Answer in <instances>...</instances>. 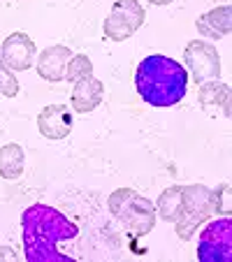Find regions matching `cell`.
<instances>
[{
    "label": "cell",
    "mask_w": 232,
    "mask_h": 262,
    "mask_svg": "<svg viewBox=\"0 0 232 262\" xmlns=\"http://www.w3.org/2000/svg\"><path fill=\"white\" fill-rule=\"evenodd\" d=\"M5 260H10V262H14V260H16V251H14V248H10V246H0V262H5Z\"/></svg>",
    "instance_id": "d6986e66"
},
{
    "label": "cell",
    "mask_w": 232,
    "mask_h": 262,
    "mask_svg": "<svg viewBox=\"0 0 232 262\" xmlns=\"http://www.w3.org/2000/svg\"><path fill=\"white\" fill-rule=\"evenodd\" d=\"M24 148L19 144H5L0 148V177L14 181L24 174Z\"/></svg>",
    "instance_id": "5bb4252c"
},
{
    "label": "cell",
    "mask_w": 232,
    "mask_h": 262,
    "mask_svg": "<svg viewBox=\"0 0 232 262\" xmlns=\"http://www.w3.org/2000/svg\"><path fill=\"white\" fill-rule=\"evenodd\" d=\"M146 3H151V5H170L174 0H146Z\"/></svg>",
    "instance_id": "ffe728a7"
},
{
    "label": "cell",
    "mask_w": 232,
    "mask_h": 262,
    "mask_svg": "<svg viewBox=\"0 0 232 262\" xmlns=\"http://www.w3.org/2000/svg\"><path fill=\"white\" fill-rule=\"evenodd\" d=\"M198 100H200V107L204 112H209V114H218L221 112L223 116H230V86L223 84V81L214 79V81L200 84Z\"/></svg>",
    "instance_id": "4fadbf2b"
},
{
    "label": "cell",
    "mask_w": 232,
    "mask_h": 262,
    "mask_svg": "<svg viewBox=\"0 0 232 262\" xmlns=\"http://www.w3.org/2000/svg\"><path fill=\"white\" fill-rule=\"evenodd\" d=\"M212 188L204 183H191L181 188V216L174 221V232L181 242H188L200 230V225L212 218Z\"/></svg>",
    "instance_id": "277c9868"
},
{
    "label": "cell",
    "mask_w": 232,
    "mask_h": 262,
    "mask_svg": "<svg viewBox=\"0 0 232 262\" xmlns=\"http://www.w3.org/2000/svg\"><path fill=\"white\" fill-rule=\"evenodd\" d=\"M77 234L79 225L45 202L30 204L21 213V242L28 262H72V257L63 255L58 246L77 239Z\"/></svg>",
    "instance_id": "6da1fadb"
},
{
    "label": "cell",
    "mask_w": 232,
    "mask_h": 262,
    "mask_svg": "<svg viewBox=\"0 0 232 262\" xmlns=\"http://www.w3.org/2000/svg\"><path fill=\"white\" fill-rule=\"evenodd\" d=\"M188 72L181 63L163 54H151L135 70V89L151 107H174L188 93Z\"/></svg>",
    "instance_id": "7a4b0ae2"
},
{
    "label": "cell",
    "mask_w": 232,
    "mask_h": 262,
    "mask_svg": "<svg viewBox=\"0 0 232 262\" xmlns=\"http://www.w3.org/2000/svg\"><path fill=\"white\" fill-rule=\"evenodd\" d=\"M107 209L128 230L133 239L146 237L156 225V207L149 198L133 188H116L107 198Z\"/></svg>",
    "instance_id": "3957f363"
},
{
    "label": "cell",
    "mask_w": 232,
    "mask_h": 262,
    "mask_svg": "<svg viewBox=\"0 0 232 262\" xmlns=\"http://www.w3.org/2000/svg\"><path fill=\"white\" fill-rule=\"evenodd\" d=\"M183 63H186L188 77H193L195 84L214 81L221 77V56L214 45L204 40H193L183 49Z\"/></svg>",
    "instance_id": "52a82bcc"
},
{
    "label": "cell",
    "mask_w": 232,
    "mask_h": 262,
    "mask_svg": "<svg viewBox=\"0 0 232 262\" xmlns=\"http://www.w3.org/2000/svg\"><path fill=\"white\" fill-rule=\"evenodd\" d=\"M0 95H5V98L19 95V79L3 60H0Z\"/></svg>",
    "instance_id": "ac0fdd59"
},
{
    "label": "cell",
    "mask_w": 232,
    "mask_h": 262,
    "mask_svg": "<svg viewBox=\"0 0 232 262\" xmlns=\"http://www.w3.org/2000/svg\"><path fill=\"white\" fill-rule=\"evenodd\" d=\"M198 260L202 262H230L232 260V221L221 216L207 223L200 232Z\"/></svg>",
    "instance_id": "8992f818"
},
{
    "label": "cell",
    "mask_w": 232,
    "mask_h": 262,
    "mask_svg": "<svg viewBox=\"0 0 232 262\" xmlns=\"http://www.w3.org/2000/svg\"><path fill=\"white\" fill-rule=\"evenodd\" d=\"M146 12L137 0H116L104 19V37L112 42H125L144 26Z\"/></svg>",
    "instance_id": "5b68a950"
},
{
    "label": "cell",
    "mask_w": 232,
    "mask_h": 262,
    "mask_svg": "<svg viewBox=\"0 0 232 262\" xmlns=\"http://www.w3.org/2000/svg\"><path fill=\"white\" fill-rule=\"evenodd\" d=\"M37 130L45 139L58 142L65 139L72 130V112L68 104H47L37 114Z\"/></svg>",
    "instance_id": "9c48e42d"
},
{
    "label": "cell",
    "mask_w": 232,
    "mask_h": 262,
    "mask_svg": "<svg viewBox=\"0 0 232 262\" xmlns=\"http://www.w3.org/2000/svg\"><path fill=\"white\" fill-rule=\"evenodd\" d=\"M91 74H93V60L86 54H74L72 58H70L68 68H65V81L74 84V81L84 79V77H91Z\"/></svg>",
    "instance_id": "2e32d148"
},
{
    "label": "cell",
    "mask_w": 232,
    "mask_h": 262,
    "mask_svg": "<svg viewBox=\"0 0 232 262\" xmlns=\"http://www.w3.org/2000/svg\"><path fill=\"white\" fill-rule=\"evenodd\" d=\"M102 98H104V84L91 74V77H84V79L74 81L70 104H72V109L77 114H91V112L102 102Z\"/></svg>",
    "instance_id": "8fae6325"
},
{
    "label": "cell",
    "mask_w": 232,
    "mask_h": 262,
    "mask_svg": "<svg viewBox=\"0 0 232 262\" xmlns=\"http://www.w3.org/2000/svg\"><path fill=\"white\" fill-rule=\"evenodd\" d=\"M212 204H214V213H218V216H230V211H232L230 183H221L216 190H212Z\"/></svg>",
    "instance_id": "e0dca14e"
},
{
    "label": "cell",
    "mask_w": 232,
    "mask_h": 262,
    "mask_svg": "<svg viewBox=\"0 0 232 262\" xmlns=\"http://www.w3.org/2000/svg\"><path fill=\"white\" fill-rule=\"evenodd\" d=\"M35 56H37V47H35L33 37L26 33H12L5 37L3 47H0V60L12 70V72H24L33 65Z\"/></svg>",
    "instance_id": "ba28073f"
},
{
    "label": "cell",
    "mask_w": 232,
    "mask_h": 262,
    "mask_svg": "<svg viewBox=\"0 0 232 262\" xmlns=\"http://www.w3.org/2000/svg\"><path fill=\"white\" fill-rule=\"evenodd\" d=\"M195 28H198L200 35L207 37V40L227 37V35H230V28H232V7L218 5V7H214V10H209L207 14L198 16Z\"/></svg>",
    "instance_id": "7c38bea8"
},
{
    "label": "cell",
    "mask_w": 232,
    "mask_h": 262,
    "mask_svg": "<svg viewBox=\"0 0 232 262\" xmlns=\"http://www.w3.org/2000/svg\"><path fill=\"white\" fill-rule=\"evenodd\" d=\"M181 188L183 186H170L160 193L158 202L153 204L156 207V213H158L163 221L174 223L179 216H181Z\"/></svg>",
    "instance_id": "9a60e30c"
},
{
    "label": "cell",
    "mask_w": 232,
    "mask_h": 262,
    "mask_svg": "<svg viewBox=\"0 0 232 262\" xmlns=\"http://www.w3.org/2000/svg\"><path fill=\"white\" fill-rule=\"evenodd\" d=\"M70 58H72V51L65 45H51L47 49L40 51L37 56V74H40L45 81H51V84H58V81L65 79V68H68Z\"/></svg>",
    "instance_id": "30bf717a"
}]
</instances>
